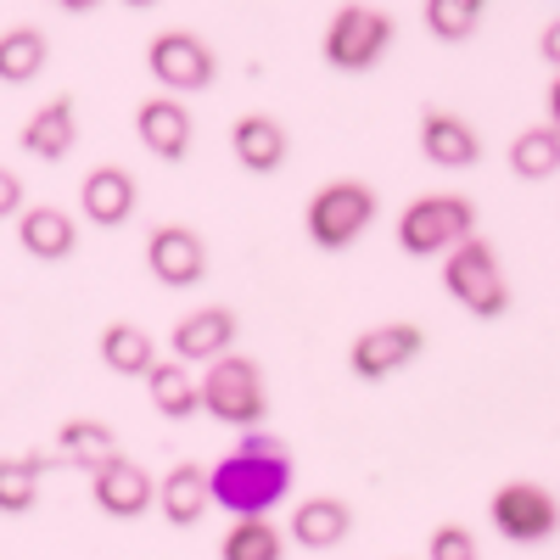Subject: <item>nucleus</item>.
Segmentation results:
<instances>
[{
  "instance_id": "1",
  "label": "nucleus",
  "mask_w": 560,
  "mask_h": 560,
  "mask_svg": "<svg viewBox=\"0 0 560 560\" xmlns=\"http://www.w3.org/2000/svg\"><path fill=\"white\" fill-rule=\"evenodd\" d=\"M292 493V459L264 427L242 432L213 471H208V499L230 516H269V510Z\"/></svg>"
},
{
  "instance_id": "2",
  "label": "nucleus",
  "mask_w": 560,
  "mask_h": 560,
  "mask_svg": "<svg viewBox=\"0 0 560 560\" xmlns=\"http://www.w3.org/2000/svg\"><path fill=\"white\" fill-rule=\"evenodd\" d=\"M197 393H202V409H208L213 420H224V427H236V432L264 427V415H269L264 370H258L247 353H236V348L219 353L213 364H202Z\"/></svg>"
},
{
  "instance_id": "3",
  "label": "nucleus",
  "mask_w": 560,
  "mask_h": 560,
  "mask_svg": "<svg viewBox=\"0 0 560 560\" xmlns=\"http://www.w3.org/2000/svg\"><path fill=\"white\" fill-rule=\"evenodd\" d=\"M465 236H477V202L459 191H427L398 213V247L409 258H443Z\"/></svg>"
},
{
  "instance_id": "4",
  "label": "nucleus",
  "mask_w": 560,
  "mask_h": 560,
  "mask_svg": "<svg viewBox=\"0 0 560 560\" xmlns=\"http://www.w3.org/2000/svg\"><path fill=\"white\" fill-rule=\"evenodd\" d=\"M443 287L465 314H477V319H499L510 308V280L499 269L493 242H482V236H465L459 247L443 253Z\"/></svg>"
},
{
  "instance_id": "5",
  "label": "nucleus",
  "mask_w": 560,
  "mask_h": 560,
  "mask_svg": "<svg viewBox=\"0 0 560 560\" xmlns=\"http://www.w3.org/2000/svg\"><path fill=\"white\" fill-rule=\"evenodd\" d=\"M370 219H376V191H370L364 179H331V185H319V191L308 197L303 208V230H308V242L325 247V253H342L353 247Z\"/></svg>"
},
{
  "instance_id": "6",
  "label": "nucleus",
  "mask_w": 560,
  "mask_h": 560,
  "mask_svg": "<svg viewBox=\"0 0 560 560\" xmlns=\"http://www.w3.org/2000/svg\"><path fill=\"white\" fill-rule=\"evenodd\" d=\"M393 34H398V23L382 7L348 0V7H337L331 23H325V62L342 68V73H364V68H376L387 57Z\"/></svg>"
},
{
  "instance_id": "7",
  "label": "nucleus",
  "mask_w": 560,
  "mask_h": 560,
  "mask_svg": "<svg viewBox=\"0 0 560 560\" xmlns=\"http://www.w3.org/2000/svg\"><path fill=\"white\" fill-rule=\"evenodd\" d=\"M147 68L163 84V96H191V90H208L219 79V57L213 45L191 28H163L147 45Z\"/></svg>"
},
{
  "instance_id": "8",
  "label": "nucleus",
  "mask_w": 560,
  "mask_h": 560,
  "mask_svg": "<svg viewBox=\"0 0 560 560\" xmlns=\"http://www.w3.org/2000/svg\"><path fill=\"white\" fill-rule=\"evenodd\" d=\"M488 516H493V527L510 538V544H544V538H555V527H560V499L544 488V482H504V488H493V499H488Z\"/></svg>"
},
{
  "instance_id": "9",
  "label": "nucleus",
  "mask_w": 560,
  "mask_h": 560,
  "mask_svg": "<svg viewBox=\"0 0 560 560\" xmlns=\"http://www.w3.org/2000/svg\"><path fill=\"white\" fill-rule=\"evenodd\" d=\"M420 348H427V331H420V325L387 319V325H370V331L353 337L348 370H353V376H364V382H382V376H393V370H404Z\"/></svg>"
},
{
  "instance_id": "10",
  "label": "nucleus",
  "mask_w": 560,
  "mask_h": 560,
  "mask_svg": "<svg viewBox=\"0 0 560 560\" xmlns=\"http://www.w3.org/2000/svg\"><path fill=\"white\" fill-rule=\"evenodd\" d=\"M147 269L168 292H185L208 275V247H202V236L191 224H158L147 236Z\"/></svg>"
},
{
  "instance_id": "11",
  "label": "nucleus",
  "mask_w": 560,
  "mask_h": 560,
  "mask_svg": "<svg viewBox=\"0 0 560 560\" xmlns=\"http://www.w3.org/2000/svg\"><path fill=\"white\" fill-rule=\"evenodd\" d=\"M168 348L179 364H213L219 353L236 348V314H230L224 303H208V308H191L174 319L168 331Z\"/></svg>"
},
{
  "instance_id": "12",
  "label": "nucleus",
  "mask_w": 560,
  "mask_h": 560,
  "mask_svg": "<svg viewBox=\"0 0 560 560\" xmlns=\"http://www.w3.org/2000/svg\"><path fill=\"white\" fill-rule=\"evenodd\" d=\"M90 493H96V504L107 510V516H118V522H135V516H147V510L158 504V482L124 454L107 459L102 471H90Z\"/></svg>"
},
{
  "instance_id": "13",
  "label": "nucleus",
  "mask_w": 560,
  "mask_h": 560,
  "mask_svg": "<svg viewBox=\"0 0 560 560\" xmlns=\"http://www.w3.org/2000/svg\"><path fill=\"white\" fill-rule=\"evenodd\" d=\"M135 135L152 158L179 163L185 152H191V113H185L179 96H152V102L135 107Z\"/></svg>"
},
{
  "instance_id": "14",
  "label": "nucleus",
  "mask_w": 560,
  "mask_h": 560,
  "mask_svg": "<svg viewBox=\"0 0 560 560\" xmlns=\"http://www.w3.org/2000/svg\"><path fill=\"white\" fill-rule=\"evenodd\" d=\"M135 202H140L135 174H129V168H118V163H102V168H90V174L79 179V208H84V219H90V224H102V230L129 224Z\"/></svg>"
},
{
  "instance_id": "15",
  "label": "nucleus",
  "mask_w": 560,
  "mask_h": 560,
  "mask_svg": "<svg viewBox=\"0 0 560 560\" xmlns=\"http://www.w3.org/2000/svg\"><path fill=\"white\" fill-rule=\"evenodd\" d=\"M420 158H427L432 168H477L482 140L459 113H438L432 107L427 118H420Z\"/></svg>"
},
{
  "instance_id": "16",
  "label": "nucleus",
  "mask_w": 560,
  "mask_h": 560,
  "mask_svg": "<svg viewBox=\"0 0 560 560\" xmlns=\"http://www.w3.org/2000/svg\"><path fill=\"white\" fill-rule=\"evenodd\" d=\"M18 242H23V253L39 258V264H62V258H73V247H79V224H73V213L39 202V208H23V213H18Z\"/></svg>"
},
{
  "instance_id": "17",
  "label": "nucleus",
  "mask_w": 560,
  "mask_h": 560,
  "mask_svg": "<svg viewBox=\"0 0 560 560\" xmlns=\"http://www.w3.org/2000/svg\"><path fill=\"white\" fill-rule=\"evenodd\" d=\"M208 465H191V459H179L174 471L158 482V510H163V522L168 527H197L208 516Z\"/></svg>"
},
{
  "instance_id": "18",
  "label": "nucleus",
  "mask_w": 560,
  "mask_h": 560,
  "mask_svg": "<svg viewBox=\"0 0 560 560\" xmlns=\"http://www.w3.org/2000/svg\"><path fill=\"white\" fill-rule=\"evenodd\" d=\"M287 527H292V544H303V549H337L353 533V510L337 493H314L292 510Z\"/></svg>"
},
{
  "instance_id": "19",
  "label": "nucleus",
  "mask_w": 560,
  "mask_h": 560,
  "mask_svg": "<svg viewBox=\"0 0 560 560\" xmlns=\"http://www.w3.org/2000/svg\"><path fill=\"white\" fill-rule=\"evenodd\" d=\"M73 147H79V107H73L68 96L45 102V107L23 124V152H34V158H45V163H62Z\"/></svg>"
},
{
  "instance_id": "20",
  "label": "nucleus",
  "mask_w": 560,
  "mask_h": 560,
  "mask_svg": "<svg viewBox=\"0 0 560 560\" xmlns=\"http://www.w3.org/2000/svg\"><path fill=\"white\" fill-rule=\"evenodd\" d=\"M230 152H236V163L253 168V174H275L280 163H287V129H280L269 113H247V118H236V129H230Z\"/></svg>"
},
{
  "instance_id": "21",
  "label": "nucleus",
  "mask_w": 560,
  "mask_h": 560,
  "mask_svg": "<svg viewBox=\"0 0 560 560\" xmlns=\"http://www.w3.org/2000/svg\"><path fill=\"white\" fill-rule=\"evenodd\" d=\"M57 459L79 465V471H102L107 459H118V438H113L107 420H90V415L62 420L57 427Z\"/></svg>"
},
{
  "instance_id": "22",
  "label": "nucleus",
  "mask_w": 560,
  "mask_h": 560,
  "mask_svg": "<svg viewBox=\"0 0 560 560\" xmlns=\"http://www.w3.org/2000/svg\"><path fill=\"white\" fill-rule=\"evenodd\" d=\"M102 364L113 370V376H140V382H147V370L158 364L152 331H147V325H135V319H113L102 331Z\"/></svg>"
},
{
  "instance_id": "23",
  "label": "nucleus",
  "mask_w": 560,
  "mask_h": 560,
  "mask_svg": "<svg viewBox=\"0 0 560 560\" xmlns=\"http://www.w3.org/2000/svg\"><path fill=\"white\" fill-rule=\"evenodd\" d=\"M147 398L158 415L168 420H191L202 409V393H197V376H191V364H179V359H158L147 370Z\"/></svg>"
},
{
  "instance_id": "24",
  "label": "nucleus",
  "mask_w": 560,
  "mask_h": 560,
  "mask_svg": "<svg viewBox=\"0 0 560 560\" xmlns=\"http://www.w3.org/2000/svg\"><path fill=\"white\" fill-rule=\"evenodd\" d=\"M287 555V533L269 516H236L219 538V560H280Z\"/></svg>"
},
{
  "instance_id": "25",
  "label": "nucleus",
  "mask_w": 560,
  "mask_h": 560,
  "mask_svg": "<svg viewBox=\"0 0 560 560\" xmlns=\"http://www.w3.org/2000/svg\"><path fill=\"white\" fill-rule=\"evenodd\" d=\"M39 477H45L39 454H0V516H28L39 504Z\"/></svg>"
},
{
  "instance_id": "26",
  "label": "nucleus",
  "mask_w": 560,
  "mask_h": 560,
  "mask_svg": "<svg viewBox=\"0 0 560 560\" xmlns=\"http://www.w3.org/2000/svg\"><path fill=\"white\" fill-rule=\"evenodd\" d=\"M45 57H51V39H45L39 28L18 23L0 34V84H23L45 68Z\"/></svg>"
},
{
  "instance_id": "27",
  "label": "nucleus",
  "mask_w": 560,
  "mask_h": 560,
  "mask_svg": "<svg viewBox=\"0 0 560 560\" xmlns=\"http://www.w3.org/2000/svg\"><path fill=\"white\" fill-rule=\"evenodd\" d=\"M510 168L522 179H549L560 168V135L549 124H527L516 140H510Z\"/></svg>"
},
{
  "instance_id": "28",
  "label": "nucleus",
  "mask_w": 560,
  "mask_h": 560,
  "mask_svg": "<svg viewBox=\"0 0 560 560\" xmlns=\"http://www.w3.org/2000/svg\"><path fill=\"white\" fill-rule=\"evenodd\" d=\"M482 12H488V0H427V7H420L427 28H432L438 39H448V45L471 39L477 23H482Z\"/></svg>"
},
{
  "instance_id": "29",
  "label": "nucleus",
  "mask_w": 560,
  "mask_h": 560,
  "mask_svg": "<svg viewBox=\"0 0 560 560\" xmlns=\"http://www.w3.org/2000/svg\"><path fill=\"white\" fill-rule=\"evenodd\" d=\"M482 549H477V533L471 527H459V522H443V527H432V538H427V560H477Z\"/></svg>"
},
{
  "instance_id": "30",
  "label": "nucleus",
  "mask_w": 560,
  "mask_h": 560,
  "mask_svg": "<svg viewBox=\"0 0 560 560\" xmlns=\"http://www.w3.org/2000/svg\"><path fill=\"white\" fill-rule=\"evenodd\" d=\"M23 213V179L0 163V219H18Z\"/></svg>"
},
{
  "instance_id": "31",
  "label": "nucleus",
  "mask_w": 560,
  "mask_h": 560,
  "mask_svg": "<svg viewBox=\"0 0 560 560\" xmlns=\"http://www.w3.org/2000/svg\"><path fill=\"white\" fill-rule=\"evenodd\" d=\"M538 51H544V62H555L560 68V18L544 28V39H538Z\"/></svg>"
},
{
  "instance_id": "32",
  "label": "nucleus",
  "mask_w": 560,
  "mask_h": 560,
  "mask_svg": "<svg viewBox=\"0 0 560 560\" xmlns=\"http://www.w3.org/2000/svg\"><path fill=\"white\" fill-rule=\"evenodd\" d=\"M544 107H549V129L560 135V73L549 79V96H544Z\"/></svg>"
},
{
  "instance_id": "33",
  "label": "nucleus",
  "mask_w": 560,
  "mask_h": 560,
  "mask_svg": "<svg viewBox=\"0 0 560 560\" xmlns=\"http://www.w3.org/2000/svg\"><path fill=\"white\" fill-rule=\"evenodd\" d=\"M62 12H90V7H102V0H57Z\"/></svg>"
},
{
  "instance_id": "34",
  "label": "nucleus",
  "mask_w": 560,
  "mask_h": 560,
  "mask_svg": "<svg viewBox=\"0 0 560 560\" xmlns=\"http://www.w3.org/2000/svg\"><path fill=\"white\" fill-rule=\"evenodd\" d=\"M124 7H135V12H147V7H158V0H124Z\"/></svg>"
}]
</instances>
